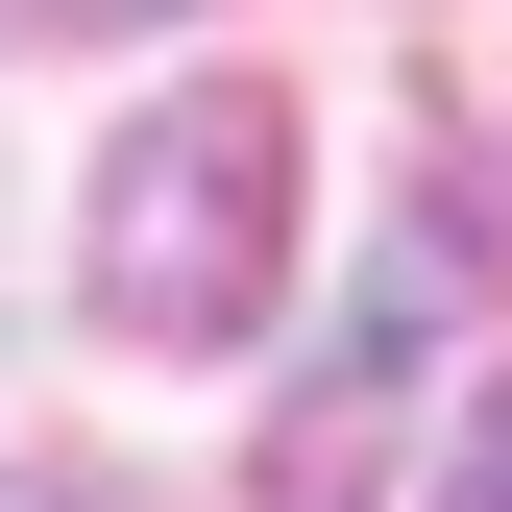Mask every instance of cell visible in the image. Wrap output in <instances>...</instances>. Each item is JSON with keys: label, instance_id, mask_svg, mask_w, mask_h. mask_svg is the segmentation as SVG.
<instances>
[{"label": "cell", "instance_id": "obj_3", "mask_svg": "<svg viewBox=\"0 0 512 512\" xmlns=\"http://www.w3.org/2000/svg\"><path fill=\"white\" fill-rule=\"evenodd\" d=\"M439 512H512V391H488V439H464V488H439Z\"/></svg>", "mask_w": 512, "mask_h": 512}, {"label": "cell", "instance_id": "obj_5", "mask_svg": "<svg viewBox=\"0 0 512 512\" xmlns=\"http://www.w3.org/2000/svg\"><path fill=\"white\" fill-rule=\"evenodd\" d=\"M0 512H98V488H0Z\"/></svg>", "mask_w": 512, "mask_h": 512}, {"label": "cell", "instance_id": "obj_4", "mask_svg": "<svg viewBox=\"0 0 512 512\" xmlns=\"http://www.w3.org/2000/svg\"><path fill=\"white\" fill-rule=\"evenodd\" d=\"M0 25H171V0H0Z\"/></svg>", "mask_w": 512, "mask_h": 512}, {"label": "cell", "instance_id": "obj_1", "mask_svg": "<svg viewBox=\"0 0 512 512\" xmlns=\"http://www.w3.org/2000/svg\"><path fill=\"white\" fill-rule=\"evenodd\" d=\"M74 293L122 317V342H244V317L293 293V98L196 74L171 122H122L98 220H74Z\"/></svg>", "mask_w": 512, "mask_h": 512}, {"label": "cell", "instance_id": "obj_2", "mask_svg": "<svg viewBox=\"0 0 512 512\" xmlns=\"http://www.w3.org/2000/svg\"><path fill=\"white\" fill-rule=\"evenodd\" d=\"M391 415H415V293L366 317L342 366H317V391L269 415V512H366V464H391Z\"/></svg>", "mask_w": 512, "mask_h": 512}]
</instances>
